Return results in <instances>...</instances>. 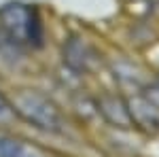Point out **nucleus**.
<instances>
[{"instance_id": "f257e3e1", "label": "nucleus", "mask_w": 159, "mask_h": 157, "mask_svg": "<svg viewBox=\"0 0 159 157\" xmlns=\"http://www.w3.org/2000/svg\"><path fill=\"white\" fill-rule=\"evenodd\" d=\"M13 110L19 113L28 123L36 125L45 132H60L61 130V115L55 104L49 102L45 96L36 91L24 89L13 100Z\"/></svg>"}, {"instance_id": "f03ea898", "label": "nucleus", "mask_w": 159, "mask_h": 157, "mask_svg": "<svg viewBox=\"0 0 159 157\" xmlns=\"http://www.w3.org/2000/svg\"><path fill=\"white\" fill-rule=\"evenodd\" d=\"M0 19L4 30L9 32L11 40H30L34 45H40L43 40V25L38 21L36 13L24 9L21 4H9L7 9L0 11Z\"/></svg>"}, {"instance_id": "7ed1b4c3", "label": "nucleus", "mask_w": 159, "mask_h": 157, "mask_svg": "<svg viewBox=\"0 0 159 157\" xmlns=\"http://www.w3.org/2000/svg\"><path fill=\"white\" fill-rule=\"evenodd\" d=\"M100 110H102V115L110 121V123H115V125H121V127H127L129 123H132V113L129 109L123 104V100H119L117 96H104L102 100L98 102Z\"/></svg>"}, {"instance_id": "20e7f679", "label": "nucleus", "mask_w": 159, "mask_h": 157, "mask_svg": "<svg viewBox=\"0 0 159 157\" xmlns=\"http://www.w3.org/2000/svg\"><path fill=\"white\" fill-rule=\"evenodd\" d=\"M0 157H40V153L19 138L0 136Z\"/></svg>"}, {"instance_id": "39448f33", "label": "nucleus", "mask_w": 159, "mask_h": 157, "mask_svg": "<svg viewBox=\"0 0 159 157\" xmlns=\"http://www.w3.org/2000/svg\"><path fill=\"white\" fill-rule=\"evenodd\" d=\"M15 119V110H13V104L7 100V98L0 94V125H9L11 121Z\"/></svg>"}]
</instances>
